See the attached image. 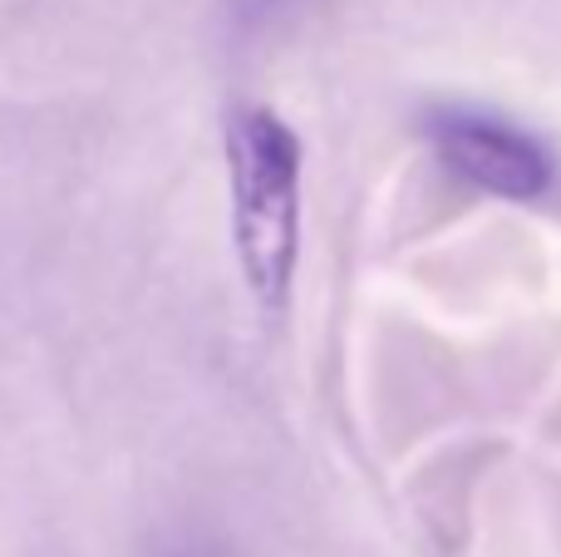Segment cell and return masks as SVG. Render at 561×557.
Listing matches in <instances>:
<instances>
[{
	"label": "cell",
	"instance_id": "1",
	"mask_svg": "<svg viewBox=\"0 0 561 557\" xmlns=\"http://www.w3.org/2000/svg\"><path fill=\"white\" fill-rule=\"evenodd\" d=\"M227 193L242 282L266 316H280L300 262V138L272 109L227 118Z\"/></svg>",
	"mask_w": 561,
	"mask_h": 557
},
{
	"label": "cell",
	"instance_id": "2",
	"mask_svg": "<svg viewBox=\"0 0 561 557\" xmlns=\"http://www.w3.org/2000/svg\"><path fill=\"white\" fill-rule=\"evenodd\" d=\"M434 148L458 178L493 197H513V203H533L552 187L557 163L533 134L493 114H468V109H448L428 124Z\"/></svg>",
	"mask_w": 561,
	"mask_h": 557
}]
</instances>
